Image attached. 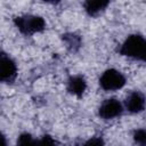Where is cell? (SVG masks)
Listing matches in <instances>:
<instances>
[{"label": "cell", "mask_w": 146, "mask_h": 146, "mask_svg": "<svg viewBox=\"0 0 146 146\" xmlns=\"http://www.w3.org/2000/svg\"><path fill=\"white\" fill-rule=\"evenodd\" d=\"M117 51L121 56L146 63V38L138 33L130 34L121 43Z\"/></svg>", "instance_id": "1"}, {"label": "cell", "mask_w": 146, "mask_h": 146, "mask_svg": "<svg viewBox=\"0 0 146 146\" xmlns=\"http://www.w3.org/2000/svg\"><path fill=\"white\" fill-rule=\"evenodd\" d=\"M14 25L22 34L32 35V34L42 32L46 29L47 23L41 16L27 14V15L16 16L14 18Z\"/></svg>", "instance_id": "2"}, {"label": "cell", "mask_w": 146, "mask_h": 146, "mask_svg": "<svg viewBox=\"0 0 146 146\" xmlns=\"http://www.w3.org/2000/svg\"><path fill=\"white\" fill-rule=\"evenodd\" d=\"M98 82L103 90L115 91V90L122 89L125 86L127 79L120 71H117L115 68H108L103 72Z\"/></svg>", "instance_id": "3"}, {"label": "cell", "mask_w": 146, "mask_h": 146, "mask_svg": "<svg viewBox=\"0 0 146 146\" xmlns=\"http://www.w3.org/2000/svg\"><path fill=\"white\" fill-rule=\"evenodd\" d=\"M17 64L16 62L5 54L3 51L0 55V80L3 83H13L17 76Z\"/></svg>", "instance_id": "4"}, {"label": "cell", "mask_w": 146, "mask_h": 146, "mask_svg": "<svg viewBox=\"0 0 146 146\" xmlns=\"http://www.w3.org/2000/svg\"><path fill=\"white\" fill-rule=\"evenodd\" d=\"M123 113V105L116 98L105 99L98 107V115L103 120H113L121 116Z\"/></svg>", "instance_id": "5"}, {"label": "cell", "mask_w": 146, "mask_h": 146, "mask_svg": "<svg viewBox=\"0 0 146 146\" xmlns=\"http://www.w3.org/2000/svg\"><path fill=\"white\" fill-rule=\"evenodd\" d=\"M124 108L131 114L141 113L146 108V96L139 90L131 91L124 100Z\"/></svg>", "instance_id": "6"}, {"label": "cell", "mask_w": 146, "mask_h": 146, "mask_svg": "<svg viewBox=\"0 0 146 146\" xmlns=\"http://www.w3.org/2000/svg\"><path fill=\"white\" fill-rule=\"evenodd\" d=\"M16 146H58V143L49 135H44L36 139L31 133L23 132L19 135L16 141Z\"/></svg>", "instance_id": "7"}, {"label": "cell", "mask_w": 146, "mask_h": 146, "mask_svg": "<svg viewBox=\"0 0 146 146\" xmlns=\"http://www.w3.org/2000/svg\"><path fill=\"white\" fill-rule=\"evenodd\" d=\"M66 89L71 95L80 98L83 96V94L87 90V80L81 74L71 75L67 80Z\"/></svg>", "instance_id": "8"}, {"label": "cell", "mask_w": 146, "mask_h": 146, "mask_svg": "<svg viewBox=\"0 0 146 146\" xmlns=\"http://www.w3.org/2000/svg\"><path fill=\"white\" fill-rule=\"evenodd\" d=\"M108 5H110V1H106V0H94V1L88 0L83 3V8L89 16L94 17L100 14L102 11H104Z\"/></svg>", "instance_id": "9"}, {"label": "cell", "mask_w": 146, "mask_h": 146, "mask_svg": "<svg viewBox=\"0 0 146 146\" xmlns=\"http://www.w3.org/2000/svg\"><path fill=\"white\" fill-rule=\"evenodd\" d=\"M64 43L71 51H78L81 47V38L74 33H65L62 35Z\"/></svg>", "instance_id": "10"}, {"label": "cell", "mask_w": 146, "mask_h": 146, "mask_svg": "<svg viewBox=\"0 0 146 146\" xmlns=\"http://www.w3.org/2000/svg\"><path fill=\"white\" fill-rule=\"evenodd\" d=\"M133 140L139 146H146V129H137L133 131Z\"/></svg>", "instance_id": "11"}, {"label": "cell", "mask_w": 146, "mask_h": 146, "mask_svg": "<svg viewBox=\"0 0 146 146\" xmlns=\"http://www.w3.org/2000/svg\"><path fill=\"white\" fill-rule=\"evenodd\" d=\"M81 146H105V143L102 137L96 136V137H91L88 140H86Z\"/></svg>", "instance_id": "12"}, {"label": "cell", "mask_w": 146, "mask_h": 146, "mask_svg": "<svg viewBox=\"0 0 146 146\" xmlns=\"http://www.w3.org/2000/svg\"><path fill=\"white\" fill-rule=\"evenodd\" d=\"M2 146H7V141H6L5 136H2Z\"/></svg>", "instance_id": "13"}]
</instances>
